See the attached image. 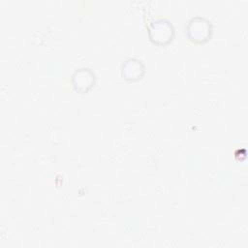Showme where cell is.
Segmentation results:
<instances>
[{
    "instance_id": "6da1fadb",
    "label": "cell",
    "mask_w": 248,
    "mask_h": 248,
    "mask_svg": "<svg viewBox=\"0 0 248 248\" xmlns=\"http://www.w3.org/2000/svg\"><path fill=\"white\" fill-rule=\"evenodd\" d=\"M213 32L211 21L204 16L192 17L186 28L188 39L195 44H203L210 40Z\"/></svg>"
},
{
    "instance_id": "3957f363",
    "label": "cell",
    "mask_w": 248,
    "mask_h": 248,
    "mask_svg": "<svg viewBox=\"0 0 248 248\" xmlns=\"http://www.w3.org/2000/svg\"><path fill=\"white\" fill-rule=\"evenodd\" d=\"M96 83L95 73L89 68H79L72 76V84L78 93H88Z\"/></svg>"
},
{
    "instance_id": "277c9868",
    "label": "cell",
    "mask_w": 248,
    "mask_h": 248,
    "mask_svg": "<svg viewBox=\"0 0 248 248\" xmlns=\"http://www.w3.org/2000/svg\"><path fill=\"white\" fill-rule=\"evenodd\" d=\"M145 72V66L138 58H128L121 67V76L126 80L136 81L140 79Z\"/></svg>"
},
{
    "instance_id": "7a4b0ae2",
    "label": "cell",
    "mask_w": 248,
    "mask_h": 248,
    "mask_svg": "<svg viewBox=\"0 0 248 248\" xmlns=\"http://www.w3.org/2000/svg\"><path fill=\"white\" fill-rule=\"evenodd\" d=\"M148 36L152 43L158 46L170 44L174 37V27L166 18H157L148 23Z\"/></svg>"
}]
</instances>
